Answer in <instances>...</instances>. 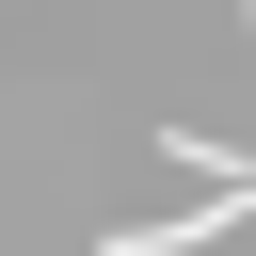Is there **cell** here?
I'll list each match as a JSON object with an SVG mask.
<instances>
[{"mask_svg": "<svg viewBox=\"0 0 256 256\" xmlns=\"http://www.w3.org/2000/svg\"><path fill=\"white\" fill-rule=\"evenodd\" d=\"M224 224H256V176H224V192H192V208H176V224H112V240H96V256H208V240H224Z\"/></svg>", "mask_w": 256, "mask_h": 256, "instance_id": "obj_1", "label": "cell"}]
</instances>
